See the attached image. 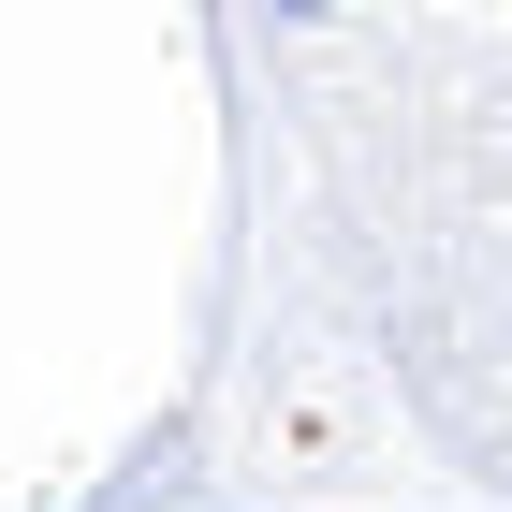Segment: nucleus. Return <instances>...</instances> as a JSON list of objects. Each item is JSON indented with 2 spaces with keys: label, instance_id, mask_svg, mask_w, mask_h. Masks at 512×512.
<instances>
[{
  "label": "nucleus",
  "instance_id": "obj_1",
  "mask_svg": "<svg viewBox=\"0 0 512 512\" xmlns=\"http://www.w3.org/2000/svg\"><path fill=\"white\" fill-rule=\"evenodd\" d=\"M235 205L147 469L205 512H512V59L469 15H220Z\"/></svg>",
  "mask_w": 512,
  "mask_h": 512
},
{
  "label": "nucleus",
  "instance_id": "obj_2",
  "mask_svg": "<svg viewBox=\"0 0 512 512\" xmlns=\"http://www.w3.org/2000/svg\"><path fill=\"white\" fill-rule=\"evenodd\" d=\"M74 512H205V498H176V483H161V469H147V454H132V469H118V483H103V498H74Z\"/></svg>",
  "mask_w": 512,
  "mask_h": 512
}]
</instances>
